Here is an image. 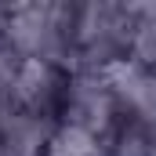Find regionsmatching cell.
Instances as JSON below:
<instances>
[{
	"mask_svg": "<svg viewBox=\"0 0 156 156\" xmlns=\"http://www.w3.org/2000/svg\"><path fill=\"white\" fill-rule=\"evenodd\" d=\"M69 116L76 127L98 134L109 127L113 120V91L105 87V76L102 69L98 73H80L69 87Z\"/></svg>",
	"mask_w": 156,
	"mask_h": 156,
	"instance_id": "6da1fadb",
	"label": "cell"
},
{
	"mask_svg": "<svg viewBox=\"0 0 156 156\" xmlns=\"http://www.w3.org/2000/svg\"><path fill=\"white\" fill-rule=\"evenodd\" d=\"M51 91V66L40 62V58H22L18 69H15V80H11V94L18 102H40L44 94Z\"/></svg>",
	"mask_w": 156,
	"mask_h": 156,
	"instance_id": "7a4b0ae2",
	"label": "cell"
},
{
	"mask_svg": "<svg viewBox=\"0 0 156 156\" xmlns=\"http://www.w3.org/2000/svg\"><path fill=\"white\" fill-rule=\"evenodd\" d=\"M47 156H98V138L76 123H69L47 142Z\"/></svg>",
	"mask_w": 156,
	"mask_h": 156,
	"instance_id": "3957f363",
	"label": "cell"
}]
</instances>
